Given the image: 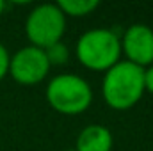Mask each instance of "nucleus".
<instances>
[{"label":"nucleus","mask_w":153,"mask_h":151,"mask_svg":"<svg viewBox=\"0 0 153 151\" xmlns=\"http://www.w3.org/2000/svg\"><path fill=\"white\" fill-rule=\"evenodd\" d=\"M102 93L111 109H132L144 94V68H139L128 61L116 62L105 71Z\"/></svg>","instance_id":"f257e3e1"},{"label":"nucleus","mask_w":153,"mask_h":151,"mask_svg":"<svg viewBox=\"0 0 153 151\" xmlns=\"http://www.w3.org/2000/svg\"><path fill=\"white\" fill-rule=\"evenodd\" d=\"M121 41L109 29H93L84 32L76 41L78 61L93 71H107L119 62Z\"/></svg>","instance_id":"f03ea898"},{"label":"nucleus","mask_w":153,"mask_h":151,"mask_svg":"<svg viewBox=\"0 0 153 151\" xmlns=\"http://www.w3.org/2000/svg\"><path fill=\"white\" fill-rule=\"evenodd\" d=\"M46 100L53 110L66 115L85 112L93 103L91 85L78 75H57L46 85Z\"/></svg>","instance_id":"7ed1b4c3"},{"label":"nucleus","mask_w":153,"mask_h":151,"mask_svg":"<svg viewBox=\"0 0 153 151\" xmlns=\"http://www.w3.org/2000/svg\"><path fill=\"white\" fill-rule=\"evenodd\" d=\"M66 30V16L57 4H41L32 9L25 21L27 38L36 48H48L59 43Z\"/></svg>","instance_id":"20e7f679"},{"label":"nucleus","mask_w":153,"mask_h":151,"mask_svg":"<svg viewBox=\"0 0 153 151\" xmlns=\"http://www.w3.org/2000/svg\"><path fill=\"white\" fill-rule=\"evenodd\" d=\"M50 64L45 55V50L36 46H25L11 55L9 75L22 85H36L48 75Z\"/></svg>","instance_id":"39448f33"},{"label":"nucleus","mask_w":153,"mask_h":151,"mask_svg":"<svg viewBox=\"0 0 153 151\" xmlns=\"http://www.w3.org/2000/svg\"><path fill=\"white\" fill-rule=\"evenodd\" d=\"M121 41V52L126 55V61L144 68L153 64V29L144 23L130 25Z\"/></svg>","instance_id":"423d86ee"},{"label":"nucleus","mask_w":153,"mask_h":151,"mask_svg":"<svg viewBox=\"0 0 153 151\" xmlns=\"http://www.w3.org/2000/svg\"><path fill=\"white\" fill-rule=\"evenodd\" d=\"M112 150V133L102 124L85 126L76 137L75 151H111Z\"/></svg>","instance_id":"0eeeda50"},{"label":"nucleus","mask_w":153,"mask_h":151,"mask_svg":"<svg viewBox=\"0 0 153 151\" xmlns=\"http://www.w3.org/2000/svg\"><path fill=\"white\" fill-rule=\"evenodd\" d=\"M100 5L98 0H59L57 7L64 16H87Z\"/></svg>","instance_id":"6e6552de"},{"label":"nucleus","mask_w":153,"mask_h":151,"mask_svg":"<svg viewBox=\"0 0 153 151\" xmlns=\"http://www.w3.org/2000/svg\"><path fill=\"white\" fill-rule=\"evenodd\" d=\"M45 55H46L50 66H52V64H57V66H59V64H66V62H68L70 52H68V46L59 41V43H55V44L45 48Z\"/></svg>","instance_id":"1a4fd4ad"},{"label":"nucleus","mask_w":153,"mask_h":151,"mask_svg":"<svg viewBox=\"0 0 153 151\" xmlns=\"http://www.w3.org/2000/svg\"><path fill=\"white\" fill-rule=\"evenodd\" d=\"M9 61H11V55L7 48L0 43V80L9 73Z\"/></svg>","instance_id":"9d476101"},{"label":"nucleus","mask_w":153,"mask_h":151,"mask_svg":"<svg viewBox=\"0 0 153 151\" xmlns=\"http://www.w3.org/2000/svg\"><path fill=\"white\" fill-rule=\"evenodd\" d=\"M144 91L153 94V64L148 66V70H144Z\"/></svg>","instance_id":"9b49d317"},{"label":"nucleus","mask_w":153,"mask_h":151,"mask_svg":"<svg viewBox=\"0 0 153 151\" xmlns=\"http://www.w3.org/2000/svg\"><path fill=\"white\" fill-rule=\"evenodd\" d=\"M4 7H5V4L0 0V16H2V13H4Z\"/></svg>","instance_id":"f8f14e48"},{"label":"nucleus","mask_w":153,"mask_h":151,"mask_svg":"<svg viewBox=\"0 0 153 151\" xmlns=\"http://www.w3.org/2000/svg\"><path fill=\"white\" fill-rule=\"evenodd\" d=\"M66 151H75V150H66Z\"/></svg>","instance_id":"ddd939ff"}]
</instances>
